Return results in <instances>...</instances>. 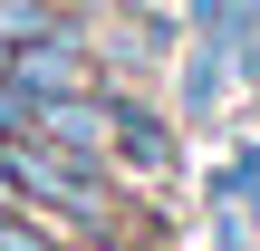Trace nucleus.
<instances>
[{"mask_svg":"<svg viewBox=\"0 0 260 251\" xmlns=\"http://www.w3.org/2000/svg\"><path fill=\"white\" fill-rule=\"evenodd\" d=\"M10 77H19L29 97H77V87H87V39H77V29H48V39L19 48Z\"/></svg>","mask_w":260,"mask_h":251,"instance_id":"nucleus-1","label":"nucleus"},{"mask_svg":"<svg viewBox=\"0 0 260 251\" xmlns=\"http://www.w3.org/2000/svg\"><path fill=\"white\" fill-rule=\"evenodd\" d=\"M116 155H125L135 174H164V155H174V145H164V116H145V106L116 97Z\"/></svg>","mask_w":260,"mask_h":251,"instance_id":"nucleus-2","label":"nucleus"},{"mask_svg":"<svg viewBox=\"0 0 260 251\" xmlns=\"http://www.w3.org/2000/svg\"><path fill=\"white\" fill-rule=\"evenodd\" d=\"M48 29H58V19H48L39 0H0V39H10V48H29V39H48Z\"/></svg>","mask_w":260,"mask_h":251,"instance_id":"nucleus-4","label":"nucleus"},{"mask_svg":"<svg viewBox=\"0 0 260 251\" xmlns=\"http://www.w3.org/2000/svg\"><path fill=\"white\" fill-rule=\"evenodd\" d=\"M0 251H68V242H58V222H48L39 203L0 193Z\"/></svg>","mask_w":260,"mask_h":251,"instance_id":"nucleus-3","label":"nucleus"}]
</instances>
